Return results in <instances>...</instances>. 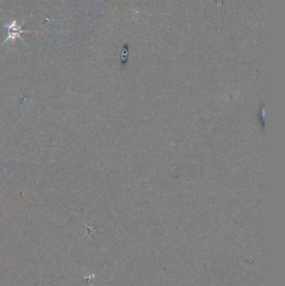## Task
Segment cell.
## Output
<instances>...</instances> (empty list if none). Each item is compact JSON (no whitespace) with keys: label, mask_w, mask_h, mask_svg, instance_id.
Returning <instances> with one entry per match:
<instances>
[{"label":"cell","mask_w":285,"mask_h":286,"mask_svg":"<svg viewBox=\"0 0 285 286\" xmlns=\"http://www.w3.org/2000/svg\"><path fill=\"white\" fill-rule=\"evenodd\" d=\"M4 27H6V30H7L8 36H7V37H6V40H4V41L2 43V44L6 43L7 41H11V42L14 44L16 42V38H20V40L24 42V40L22 38L21 34L30 33V32H34V31L24 30L23 28H22V26H18V24H17V21L16 20H13L11 23L6 24Z\"/></svg>","instance_id":"obj_1"}]
</instances>
